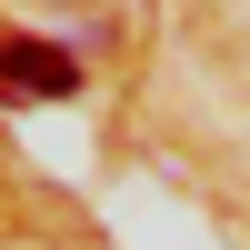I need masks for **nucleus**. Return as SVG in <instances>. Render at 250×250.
I'll use <instances>...</instances> for the list:
<instances>
[{
  "label": "nucleus",
  "mask_w": 250,
  "mask_h": 250,
  "mask_svg": "<svg viewBox=\"0 0 250 250\" xmlns=\"http://www.w3.org/2000/svg\"><path fill=\"white\" fill-rule=\"evenodd\" d=\"M80 60L50 50V40H0V100H70Z\"/></svg>",
  "instance_id": "f257e3e1"
}]
</instances>
